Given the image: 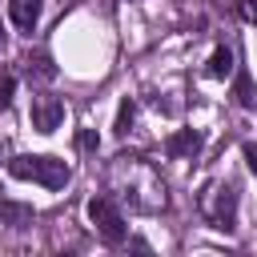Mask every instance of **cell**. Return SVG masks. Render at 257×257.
<instances>
[{
	"label": "cell",
	"mask_w": 257,
	"mask_h": 257,
	"mask_svg": "<svg viewBox=\"0 0 257 257\" xmlns=\"http://www.w3.org/2000/svg\"><path fill=\"white\" fill-rule=\"evenodd\" d=\"M28 221H32V205H20V201H0V225L24 229Z\"/></svg>",
	"instance_id": "obj_8"
},
{
	"label": "cell",
	"mask_w": 257,
	"mask_h": 257,
	"mask_svg": "<svg viewBox=\"0 0 257 257\" xmlns=\"http://www.w3.org/2000/svg\"><path fill=\"white\" fill-rule=\"evenodd\" d=\"M237 100H241L245 108H257V92H253V80H249L245 72L237 76Z\"/></svg>",
	"instance_id": "obj_11"
},
{
	"label": "cell",
	"mask_w": 257,
	"mask_h": 257,
	"mask_svg": "<svg viewBox=\"0 0 257 257\" xmlns=\"http://www.w3.org/2000/svg\"><path fill=\"white\" fill-rule=\"evenodd\" d=\"M76 145H80V149H88V153H92V149H100V137H96V133H92V128H84V133H80V137H76Z\"/></svg>",
	"instance_id": "obj_12"
},
{
	"label": "cell",
	"mask_w": 257,
	"mask_h": 257,
	"mask_svg": "<svg viewBox=\"0 0 257 257\" xmlns=\"http://www.w3.org/2000/svg\"><path fill=\"white\" fill-rule=\"evenodd\" d=\"M4 153H8V145H4V141H0V157H4Z\"/></svg>",
	"instance_id": "obj_16"
},
{
	"label": "cell",
	"mask_w": 257,
	"mask_h": 257,
	"mask_svg": "<svg viewBox=\"0 0 257 257\" xmlns=\"http://www.w3.org/2000/svg\"><path fill=\"white\" fill-rule=\"evenodd\" d=\"M133 116H137V100L124 96L120 108H116V133H128V128H133Z\"/></svg>",
	"instance_id": "obj_10"
},
{
	"label": "cell",
	"mask_w": 257,
	"mask_h": 257,
	"mask_svg": "<svg viewBox=\"0 0 257 257\" xmlns=\"http://www.w3.org/2000/svg\"><path fill=\"white\" fill-rule=\"evenodd\" d=\"M201 213L209 217V225L217 229H237V189L229 181H213L205 193H201Z\"/></svg>",
	"instance_id": "obj_3"
},
{
	"label": "cell",
	"mask_w": 257,
	"mask_h": 257,
	"mask_svg": "<svg viewBox=\"0 0 257 257\" xmlns=\"http://www.w3.org/2000/svg\"><path fill=\"white\" fill-rule=\"evenodd\" d=\"M245 165H249V173L257 177V149H253V145H245Z\"/></svg>",
	"instance_id": "obj_15"
},
{
	"label": "cell",
	"mask_w": 257,
	"mask_h": 257,
	"mask_svg": "<svg viewBox=\"0 0 257 257\" xmlns=\"http://www.w3.org/2000/svg\"><path fill=\"white\" fill-rule=\"evenodd\" d=\"M165 153H169V157H197V153H201V133H193V128L173 133V137L165 141Z\"/></svg>",
	"instance_id": "obj_6"
},
{
	"label": "cell",
	"mask_w": 257,
	"mask_h": 257,
	"mask_svg": "<svg viewBox=\"0 0 257 257\" xmlns=\"http://www.w3.org/2000/svg\"><path fill=\"white\" fill-rule=\"evenodd\" d=\"M88 221H92V229H96L108 245H120V241L128 237L124 217H120V209H116L108 197H92V201H88Z\"/></svg>",
	"instance_id": "obj_4"
},
{
	"label": "cell",
	"mask_w": 257,
	"mask_h": 257,
	"mask_svg": "<svg viewBox=\"0 0 257 257\" xmlns=\"http://www.w3.org/2000/svg\"><path fill=\"white\" fill-rule=\"evenodd\" d=\"M64 124V100L56 96H36L32 100V128L36 133H56Z\"/></svg>",
	"instance_id": "obj_5"
},
{
	"label": "cell",
	"mask_w": 257,
	"mask_h": 257,
	"mask_svg": "<svg viewBox=\"0 0 257 257\" xmlns=\"http://www.w3.org/2000/svg\"><path fill=\"white\" fill-rule=\"evenodd\" d=\"M12 92H16V80H12V76H0V104H8Z\"/></svg>",
	"instance_id": "obj_13"
},
{
	"label": "cell",
	"mask_w": 257,
	"mask_h": 257,
	"mask_svg": "<svg viewBox=\"0 0 257 257\" xmlns=\"http://www.w3.org/2000/svg\"><path fill=\"white\" fill-rule=\"evenodd\" d=\"M108 189H112L120 201H128V209H137V213H157V209H165V181H161V173H157L145 157L120 153V157L108 165Z\"/></svg>",
	"instance_id": "obj_1"
},
{
	"label": "cell",
	"mask_w": 257,
	"mask_h": 257,
	"mask_svg": "<svg viewBox=\"0 0 257 257\" xmlns=\"http://www.w3.org/2000/svg\"><path fill=\"white\" fill-rule=\"evenodd\" d=\"M8 173L16 177V181H36V185H44V189H64L68 185V177H72V169L60 161V157H12L8 161Z\"/></svg>",
	"instance_id": "obj_2"
},
{
	"label": "cell",
	"mask_w": 257,
	"mask_h": 257,
	"mask_svg": "<svg viewBox=\"0 0 257 257\" xmlns=\"http://www.w3.org/2000/svg\"><path fill=\"white\" fill-rule=\"evenodd\" d=\"M8 12H12V20H16V28L32 32L36 20H40V0H8Z\"/></svg>",
	"instance_id": "obj_7"
},
{
	"label": "cell",
	"mask_w": 257,
	"mask_h": 257,
	"mask_svg": "<svg viewBox=\"0 0 257 257\" xmlns=\"http://www.w3.org/2000/svg\"><path fill=\"white\" fill-rule=\"evenodd\" d=\"M241 16H245L249 24H257V0H241Z\"/></svg>",
	"instance_id": "obj_14"
},
{
	"label": "cell",
	"mask_w": 257,
	"mask_h": 257,
	"mask_svg": "<svg viewBox=\"0 0 257 257\" xmlns=\"http://www.w3.org/2000/svg\"><path fill=\"white\" fill-rule=\"evenodd\" d=\"M205 72H209L213 80H225V76L233 72V52H229V48H217V52L209 56V64H205Z\"/></svg>",
	"instance_id": "obj_9"
}]
</instances>
